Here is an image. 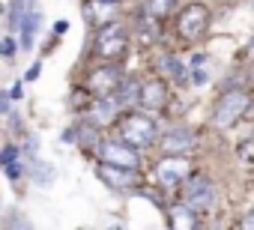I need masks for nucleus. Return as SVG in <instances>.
I'll return each instance as SVG.
<instances>
[{"mask_svg":"<svg viewBox=\"0 0 254 230\" xmlns=\"http://www.w3.org/2000/svg\"><path fill=\"white\" fill-rule=\"evenodd\" d=\"M117 135L126 141V144H132V147H153L156 138H159V129H156V120L150 117L147 111H132V114H126V117L117 123Z\"/></svg>","mask_w":254,"mask_h":230,"instance_id":"1","label":"nucleus"},{"mask_svg":"<svg viewBox=\"0 0 254 230\" xmlns=\"http://www.w3.org/2000/svg\"><path fill=\"white\" fill-rule=\"evenodd\" d=\"M129 36H132L129 27H126L120 18L111 21V24H105V27H99V30H96V45H93L96 57L105 60V63H117V60H123L126 48H129Z\"/></svg>","mask_w":254,"mask_h":230,"instance_id":"2","label":"nucleus"},{"mask_svg":"<svg viewBox=\"0 0 254 230\" xmlns=\"http://www.w3.org/2000/svg\"><path fill=\"white\" fill-rule=\"evenodd\" d=\"M248 105H251L248 90H227V93L218 96V102H215V108H212V117H209V120H212L215 129H230L233 123H239V120L245 117Z\"/></svg>","mask_w":254,"mask_h":230,"instance_id":"3","label":"nucleus"},{"mask_svg":"<svg viewBox=\"0 0 254 230\" xmlns=\"http://www.w3.org/2000/svg\"><path fill=\"white\" fill-rule=\"evenodd\" d=\"M180 200L189 203L197 212H212L215 203H218V188L206 173H191L186 179V185L180 188Z\"/></svg>","mask_w":254,"mask_h":230,"instance_id":"4","label":"nucleus"},{"mask_svg":"<svg viewBox=\"0 0 254 230\" xmlns=\"http://www.w3.org/2000/svg\"><path fill=\"white\" fill-rule=\"evenodd\" d=\"M96 153H99V159H102L105 165L132 168V171H138V168H141V150H138V147H132V144H126L123 138H108V141H102Z\"/></svg>","mask_w":254,"mask_h":230,"instance_id":"5","label":"nucleus"},{"mask_svg":"<svg viewBox=\"0 0 254 230\" xmlns=\"http://www.w3.org/2000/svg\"><path fill=\"white\" fill-rule=\"evenodd\" d=\"M206 30H209V9L203 3H189L186 9H180V15H177V33H180V39L197 42Z\"/></svg>","mask_w":254,"mask_h":230,"instance_id":"6","label":"nucleus"},{"mask_svg":"<svg viewBox=\"0 0 254 230\" xmlns=\"http://www.w3.org/2000/svg\"><path fill=\"white\" fill-rule=\"evenodd\" d=\"M191 176V162L186 156H162L156 165V182L162 188H183Z\"/></svg>","mask_w":254,"mask_h":230,"instance_id":"7","label":"nucleus"},{"mask_svg":"<svg viewBox=\"0 0 254 230\" xmlns=\"http://www.w3.org/2000/svg\"><path fill=\"white\" fill-rule=\"evenodd\" d=\"M96 176L111 188V191H117V194H123V191H132L138 182H141V176H138V171H132V168H117V165H96Z\"/></svg>","mask_w":254,"mask_h":230,"instance_id":"8","label":"nucleus"},{"mask_svg":"<svg viewBox=\"0 0 254 230\" xmlns=\"http://www.w3.org/2000/svg\"><path fill=\"white\" fill-rule=\"evenodd\" d=\"M123 78H126V75H123V69H120L117 63H105V66H99V69L90 72L87 87H90L93 96H114V93L120 90Z\"/></svg>","mask_w":254,"mask_h":230,"instance_id":"9","label":"nucleus"},{"mask_svg":"<svg viewBox=\"0 0 254 230\" xmlns=\"http://www.w3.org/2000/svg\"><path fill=\"white\" fill-rule=\"evenodd\" d=\"M194 144H197V135L189 126H174L159 138V147L165 156H186L189 150H194Z\"/></svg>","mask_w":254,"mask_h":230,"instance_id":"10","label":"nucleus"},{"mask_svg":"<svg viewBox=\"0 0 254 230\" xmlns=\"http://www.w3.org/2000/svg\"><path fill=\"white\" fill-rule=\"evenodd\" d=\"M168 99H171V93H168V84L162 81V78H147L144 81V87H141V99H138V105H141V111H162L165 105H168Z\"/></svg>","mask_w":254,"mask_h":230,"instance_id":"11","label":"nucleus"},{"mask_svg":"<svg viewBox=\"0 0 254 230\" xmlns=\"http://www.w3.org/2000/svg\"><path fill=\"white\" fill-rule=\"evenodd\" d=\"M120 111H123V105H120L114 96H96V102H93V108H90V123L99 126V129L114 126V123H120V120H117Z\"/></svg>","mask_w":254,"mask_h":230,"instance_id":"12","label":"nucleus"},{"mask_svg":"<svg viewBox=\"0 0 254 230\" xmlns=\"http://www.w3.org/2000/svg\"><path fill=\"white\" fill-rule=\"evenodd\" d=\"M117 6L120 3H114V0H87V3H84V15H87L90 24L105 27V24L117 21Z\"/></svg>","mask_w":254,"mask_h":230,"instance_id":"13","label":"nucleus"},{"mask_svg":"<svg viewBox=\"0 0 254 230\" xmlns=\"http://www.w3.org/2000/svg\"><path fill=\"white\" fill-rule=\"evenodd\" d=\"M159 69H162V75H165L168 81H174L177 87H186V84L191 81V69H189V63H183L177 54H162Z\"/></svg>","mask_w":254,"mask_h":230,"instance_id":"14","label":"nucleus"},{"mask_svg":"<svg viewBox=\"0 0 254 230\" xmlns=\"http://www.w3.org/2000/svg\"><path fill=\"white\" fill-rule=\"evenodd\" d=\"M168 227L171 230H197V209H191L189 203H174L168 206Z\"/></svg>","mask_w":254,"mask_h":230,"instance_id":"15","label":"nucleus"},{"mask_svg":"<svg viewBox=\"0 0 254 230\" xmlns=\"http://www.w3.org/2000/svg\"><path fill=\"white\" fill-rule=\"evenodd\" d=\"M42 30V15H39V9H30L27 12V18H24V24H21V30H18V42H21V51H30L33 48V42H36V33Z\"/></svg>","mask_w":254,"mask_h":230,"instance_id":"16","label":"nucleus"},{"mask_svg":"<svg viewBox=\"0 0 254 230\" xmlns=\"http://www.w3.org/2000/svg\"><path fill=\"white\" fill-rule=\"evenodd\" d=\"M135 39L141 42V45H156L159 42V21L153 18V15H138L135 18Z\"/></svg>","mask_w":254,"mask_h":230,"instance_id":"17","label":"nucleus"},{"mask_svg":"<svg viewBox=\"0 0 254 230\" xmlns=\"http://www.w3.org/2000/svg\"><path fill=\"white\" fill-rule=\"evenodd\" d=\"M141 87H144V81H138V78H132V75H126L123 84H120V90L114 93V99H117L123 108L138 105V99H141Z\"/></svg>","mask_w":254,"mask_h":230,"instance_id":"18","label":"nucleus"},{"mask_svg":"<svg viewBox=\"0 0 254 230\" xmlns=\"http://www.w3.org/2000/svg\"><path fill=\"white\" fill-rule=\"evenodd\" d=\"M30 9H33V0H12V3H9V12H6V30H9V33L21 30V24H24V18H27Z\"/></svg>","mask_w":254,"mask_h":230,"instance_id":"19","label":"nucleus"},{"mask_svg":"<svg viewBox=\"0 0 254 230\" xmlns=\"http://www.w3.org/2000/svg\"><path fill=\"white\" fill-rule=\"evenodd\" d=\"M27 176H30L36 185H51L54 176H57V171H54V165H45V162H39V159H30V162H27Z\"/></svg>","mask_w":254,"mask_h":230,"instance_id":"20","label":"nucleus"},{"mask_svg":"<svg viewBox=\"0 0 254 230\" xmlns=\"http://www.w3.org/2000/svg\"><path fill=\"white\" fill-rule=\"evenodd\" d=\"M174 6H177V0H147V3H144V12L153 15L156 21H165V18L174 12Z\"/></svg>","mask_w":254,"mask_h":230,"instance_id":"21","label":"nucleus"},{"mask_svg":"<svg viewBox=\"0 0 254 230\" xmlns=\"http://www.w3.org/2000/svg\"><path fill=\"white\" fill-rule=\"evenodd\" d=\"M99 126H93V123H81L78 126V144H84V147H90V150H99V132H96Z\"/></svg>","mask_w":254,"mask_h":230,"instance_id":"22","label":"nucleus"},{"mask_svg":"<svg viewBox=\"0 0 254 230\" xmlns=\"http://www.w3.org/2000/svg\"><path fill=\"white\" fill-rule=\"evenodd\" d=\"M3 230H36V227H33V221L27 215H21L18 209H9L6 221H3Z\"/></svg>","mask_w":254,"mask_h":230,"instance_id":"23","label":"nucleus"},{"mask_svg":"<svg viewBox=\"0 0 254 230\" xmlns=\"http://www.w3.org/2000/svg\"><path fill=\"white\" fill-rule=\"evenodd\" d=\"M15 48H21V42H15V39H12V33H6L3 39H0V54H3L6 60H12V57H15Z\"/></svg>","mask_w":254,"mask_h":230,"instance_id":"24","label":"nucleus"},{"mask_svg":"<svg viewBox=\"0 0 254 230\" xmlns=\"http://www.w3.org/2000/svg\"><path fill=\"white\" fill-rule=\"evenodd\" d=\"M18 153H21V150H18L15 144H6V147H3V153H0V165H3V171L18 162Z\"/></svg>","mask_w":254,"mask_h":230,"instance_id":"25","label":"nucleus"},{"mask_svg":"<svg viewBox=\"0 0 254 230\" xmlns=\"http://www.w3.org/2000/svg\"><path fill=\"white\" fill-rule=\"evenodd\" d=\"M236 230H254V209H248V212H245V215L239 218Z\"/></svg>","mask_w":254,"mask_h":230,"instance_id":"26","label":"nucleus"},{"mask_svg":"<svg viewBox=\"0 0 254 230\" xmlns=\"http://www.w3.org/2000/svg\"><path fill=\"white\" fill-rule=\"evenodd\" d=\"M39 72H42V63H33V66H30V72L24 75V81H36V78H39Z\"/></svg>","mask_w":254,"mask_h":230,"instance_id":"27","label":"nucleus"},{"mask_svg":"<svg viewBox=\"0 0 254 230\" xmlns=\"http://www.w3.org/2000/svg\"><path fill=\"white\" fill-rule=\"evenodd\" d=\"M21 90H24V81H15V84H12V90H9V96H12V99H21V96H24Z\"/></svg>","mask_w":254,"mask_h":230,"instance_id":"28","label":"nucleus"},{"mask_svg":"<svg viewBox=\"0 0 254 230\" xmlns=\"http://www.w3.org/2000/svg\"><path fill=\"white\" fill-rule=\"evenodd\" d=\"M66 27H69V21H57V24H54V33H57V36L66 33Z\"/></svg>","mask_w":254,"mask_h":230,"instance_id":"29","label":"nucleus"},{"mask_svg":"<svg viewBox=\"0 0 254 230\" xmlns=\"http://www.w3.org/2000/svg\"><path fill=\"white\" fill-rule=\"evenodd\" d=\"M248 57L254 60V39H251V45H248Z\"/></svg>","mask_w":254,"mask_h":230,"instance_id":"30","label":"nucleus"},{"mask_svg":"<svg viewBox=\"0 0 254 230\" xmlns=\"http://www.w3.org/2000/svg\"><path fill=\"white\" fill-rule=\"evenodd\" d=\"M111 230H123V227H111Z\"/></svg>","mask_w":254,"mask_h":230,"instance_id":"31","label":"nucleus"}]
</instances>
